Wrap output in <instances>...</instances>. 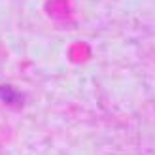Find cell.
<instances>
[{
    "instance_id": "obj_1",
    "label": "cell",
    "mask_w": 155,
    "mask_h": 155,
    "mask_svg": "<svg viewBox=\"0 0 155 155\" xmlns=\"http://www.w3.org/2000/svg\"><path fill=\"white\" fill-rule=\"evenodd\" d=\"M0 98H2L6 104H15L17 98H19V93L15 91L12 85H0Z\"/></svg>"
}]
</instances>
